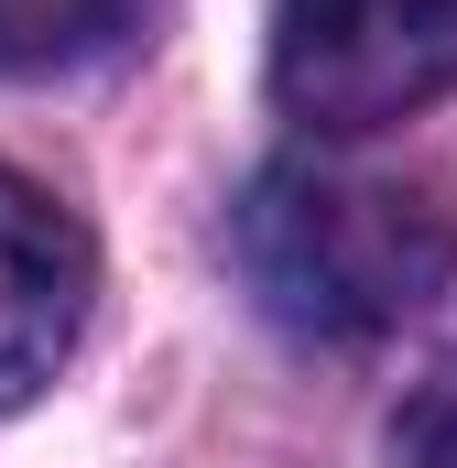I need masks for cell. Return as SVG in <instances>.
I'll return each instance as SVG.
<instances>
[{
	"label": "cell",
	"mask_w": 457,
	"mask_h": 468,
	"mask_svg": "<svg viewBox=\"0 0 457 468\" xmlns=\"http://www.w3.org/2000/svg\"><path fill=\"white\" fill-rule=\"evenodd\" d=\"M239 272L294 338H381L457 283V207L381 164H261L239 197Z\"/></svg>",
	"instance_id": "obj_1"
},
{
	"label": "cell",
	"mask_w": 457,
	"mask_h": 468,
	"mask_svg": "<svg viewBox=\"0 0 457 468\" xmlns=\"http://www.w3.org/2000/svg\"><path fill=\"white\" fill-rule=\"evenodd\" d=\"M457 88V0H272L283 120L359 142Z\"/></svg>",
	"instance_id": "obj_2"
},
{
	"label": "cell",
	"mask_w": 457,
	"mask_h": 468,
	"mask_svg": "<svg viewBox=\"0 0 457 468\" xmlns=\"http://www.w3.org/2000/svg\"><path fill=\"white\" fill-rule=\"evenodd\" d=\"M88 294H99L88 229H77L44 186H22V175L0 164V414L33 403V392L66 370L77 327H88Z\"/></svg>",
	"instance_id": "obj_3"
},
{
	"label": "cell",
	"mask_w": 457,
	"mask_h": 468,
	"mask_svg": "<svg viewBox=\"0 0 457 468\" xmlns=\"http://www.w3.org/2000/svg\"><path fill=\"white\" fill-rule=\"evenodd\" d=\"M120 22H131V0H0V77L88 66Z\"/></svg>",
	"instance_id": "obj_4"
},
{
	"label": "cell",
	"mask_w": 457,
	"mask_h": 468,
	"mask_svg": "<svg viewBox=\"0 0 457 468\" xmlns=\"http://www.w3.org/2000/svg\"><path fill=\"white\" fill-rule=\"evenodd\" d=\"M392 468H457V349L403 392V414H392Z\"/></svg>",
	"instance_id": "obj_5"
}]
</instances>
